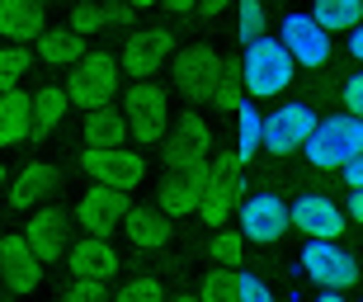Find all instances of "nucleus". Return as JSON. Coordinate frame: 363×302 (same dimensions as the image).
Segmentation results:
<instances>
[{
	"mask_svg": "<svg viewBox=\"0 0 363 302\" xmlns=\"http://www.w3.org/2000/svg\"><path fill=\"white\" fill-rule=\"evenodd\" d=\"M161 5H165V10H175V14H189V10H194V0H161Z\"/></svg>",
	"mask_w": 363,
	"mask_h": 302,
	"instance_id": "44",
	"label": "nucleus"
},
{
	"mask_svg": "<svg viewBox=\"0 0 363 302\" xmlns=\"http://www.w3.org/2000/svg\"><path fill=\"white\" fill-rule=\"evenodd\" d=\"M241 123H236V156H241V165L250 161L259 151V138H264V118H259V109L250 104V99H241Z\"/></svg>",
	"mask_w": 363,
	"mask_h": 302,
	"instance_id": "28",
	"label": "nucleus"
},
{
	"mask_svg": "<svg viewBox=\"0 0 363 302\" xmlns=\"http://www.w3.org/2000/svg\"><path fill=\"white\" fill-rule=\"evenodd\" d=\"M279 43L288 47V57H293L297 67H325L330 62V33H325L311 14H288L279 28Z\"/></svg>",
	"mask_w": 363,
	"mask_h": 302,
	"instance_id": "9",
	"label": "nucleus"
},
{
	"mask_svg": "<svg viewBox=\"0 0 363 302\" xmlns=\"http://www.w3.org/2000/svg\"><path fill=\"white\" fill-rule=\"evenodd\" d=\"M222 5H227V0H194V10H203V14H217Z\"/></svg>",
	"mask_w": 363,
	"mask_h": 302,
	"instance_id": "42",
	"label": "nucleus"
},
{
	"mask_svg": "<svg viewBox=\"0 0 363 302\" xmlns=\"http://www.w3.org/2000/svg\"><path fill=\"white\" fill-rule=\"evenodd\" d=\"M236 5H241V19H236L241 43L259 38V33H264V0H236Z\"/></svg>",
	"mask_w": 363,
	"mask_h": 302,
	"instance_id": "34",
	"label": "nucleus"
},
{
	"mask_svg": "<svg viewBox=\"0 0 363 302\" xmlns=\"http://www.w3.org/2000/svg\"><path fill=\"white\" fill-rule=\"evenodd\" d=\"M133 10H151V5H161V0H128Z\"/></svg>",
	"mask_w": 363,
	"mask_h": 302,
	"instance_id": "46",
	"label": "nucleus"
},
{
	"mask_svg": "<svg viewBox=\"0 0 363 302\" xmlns=\"http://www.w3.org/2000/svg\"><path fill=\"white\" fill-rule=\"evenodd\" d=\"M128 241H133L137 250H161L165 241H170V227H165V213H151V208H128Z\"/></svg>",
	"mask_w": 363,
	"mask_h": 302,
	"instance_id": "24",
	"label": "nucleus"
},
{
	"mask_svg": "<svg viewBox=\"0 0 363 302\" xmlns=\"http://www.w3.org/2000/svg\"><path fill=\"white\" fill-rule=\"evenodd\" d=\"M175 52V33L170 28H137V33H128V43H123V57L118 67L128 71V76H137V81H151L156 71L165 67V57Z\"/></svg>",
	"mask_w": 363,
	"mask_h": 302,
	"instance_id": "8",
	"label": "nucleus"
},
{
	"mask_svg": "<svg viewBox=\"0 0 363 302\" xmlns=\"http://www.w3.org/2000/svg\"><path fill=\"white\" fill-rule=\"evenodd\" d=\"M288 203L279 194H250L241 203V236L245 241H259V246H274L283 232H288Z\"/></svg>",
	"mask_w": 363,
	"mask_h": 302,
	"instance_id": "11",
	"label": "nucleus"
},
{
	"mask_svg": "<svg viewBox=\"0 0 363 302\" xmlns=\"http://www.w3.org/2000/svg\"><path fill=\"white\" fill-rule=\"evenodd\" d=\"M311 128H316V113H311L307 104H283L279 113L264 118V138H259V147H269L274 156H288V151L307 147Z\"/></svg>",
	"mask_w": 363,
	"mask_h": 302,
	"instance_id": "14",
	"label": "nucleus"
},
{
	"mask_svg": "<svg viewBox=\"0 0 363 302\" xmlns=\"http://www.w3.org/2000/svg\"><path fill=\"white\" fill-rule=\"evenodd\" d=\"M302 269H307L321 289H350V284H359V264H354L350 250H340L335 241H307V250H302Z\"/></svg>",
	"mask_w": 363,
	"mask_h": 302,
	"instance_id": "10",
	"label": "nucleus"
},
{
	"mask_svg": "<svg viewBox=\"0 0 363 302\" xmlns=\"http://www.w3.org/2000/svg\"><path fill=\"white\" fill-rule=\"evenodd\" d=\"M208 151H213V128L203 123V113H179L175 133L165 142L170 175H179V170H203V165H208Z\"/></svg>",
	"mask_w": 363,
	"mask_h": 302,
	"instance_id": "7",
	"label": "nucleus"
},
{
	"mask_svg": "<svg viewBox=\"0 0 363 302\" xmlns=\"http://www.w3.org/2000/svg\"><path fill=\"white\" fill-rule=\"evenodd\" d=\"M311 19H316L325 33H335V28H354L363 19V0H316Z\"/></svg>",
	"mask_w": 363,
	"mask_h": 302,
	"instance_id": "27",
	"label": "nucleus"
},
{
	"mask_svg": "<svg viewBox=\"0 0 363 302\" xmlns=\"http://www.w3.org/2000/svg\"><path fill=\"white\" fill-rule=\"evenodd\" d=\"M28 104H33V133H52V128H62L71 99H67V90L43 85V90H33V95H28Z\"/></svg>",
	"mask_w": 363,
	"mask_h": 302,
	"instance_id": "26",
	"label": "nucleus"
},
{
	"mask_svg": "<svg viewBox=\"0 0 363 302\" xmlns=\"http://www.w3.org/2000/svg\"><path fill=\"white\" fill-rule=\"evenodd\" d=\"M175 302H199V298H175Z\"/></svg>",
	"mask_w": 363,
	"mask_h": 302,
	"instance_id": "48",
	"label": "nucleus"
},
{
	"mask_svg": "<svg viewBox=\"0 0 363 302\" xmlns=\"http://www.w3.org/2000/svg\"><path fill=\"white\" fill-rule=\"evenodd\" d=\"M24 241L33 246V255H38L43 264L62 260V255H67V246H71V222H67V213H57V208H33V213H28V222H24Z\"/></svg>",
	"mask_w": 363,
	"mask_h": 302,
	"instance_id": "15",
	"label": "nucleus"
},
{
	"mask_svg": "<svg viewBox=\"0 0 363 302\" xmlns=\"http://www.w3.org/2000/svg\"><path fill=\"white\" fill-rule=\"evenodd\" d=\"M350 52L363 62V24H354V28H350Z\"/></svg>",
	"mask_w": 363,
	"mask_h": 302,
	"instance_id": "41",
	"label": "nucleus"
},
{
	"mask_svg": "<svg viewBox=\"0 0 363 302\" xmlns=\"http://www.w3.org/2000/svg\"><path fill=\"white\" fill-rule=\"evenodd\" d=\"M199 302H241V293H236V274H231V269H213V274L203 279Z\"/></svg>",
	"mask_w": 363,
	"mask_h": 302,
	"instance_id": "30",
	"label": "nucleus"
},
{
	"mask_svg": "<svg viewBox=\"0 0 363 302\" xmlns=\"http://www.w3.org/2000/svg\"><path fill=\"white\" fill-rule=\"evenodd\" d=\"M113 302H165V293H161V284H156V279L137 274V279H128V284L113 293Z\"/></svg>",
	"mask_w": 363,
	"mask_h": 302,
	"instance_id": "33",
	"label": "nucleus"
},
{
	"mask_svg": "<svg viewBox=\"0 0 363 302\" xmlns=\"http://www.w3.org/2000/svg\"><path fill=\"white\" fill-rule=\"evenodd\" d=\"M81 170L94 179V184L118 189V194L142 189V179H147V161H142V151H123V147H85Z\"/></svg>",
	"mask_w": 363,
	"mask_h": 302,
	"instance_id": "5",
	"label": "nucleus"
},
{
	"mask_svg": "<svg viewBox=\"0 0 363 302\" xmlns=\"http://www.w3.org/2000/svg\"><path fill=\"white\" fill-rule=\"evenodd\" d=\"M128 142V118L123 109H85V147H123Z\"/></svg>",
	"mask_w": 363,
	"mask_h": 302,
	"instance_id": "23",
	"label": "nucleus"
},
{
	"mask_svg": "<svg viewBox=\"0 0 363 302\" xmlns=\"http://www.w3.org/2000/svg\"><path fill=\"white\" fill-rule=\"evenodd\" d=\"M71 28H76L81 38H94V33H104V5H99V0H81V5L71 10Z\"/></svg>",
	"mask_w": 363,
	"mask_h": 302,
	"instance_id": "32",
	"label": "nucleus"
},
{
	"mask_svg": "<svg viewBox=\"0 0 363 302\" xmlns=\"http://www.w3.org/2000/svg\"><path fill=\"white\" fill-rule=\"evenodd\" d=\"M0 189H5V165H0Z\"/></svg>",
	"mask_w": 363,
	"mask_h": 302,
	"instance_id": "47",
	"label": "nucleus"
},
{
	"mask_svg": "<svg viewBox=\"0 0 363 302\" xmlns=\"http://www.w3.org/2000/svg\"><path fill=\"white\" fill-rule=\"evenodd\" d=\"M350 213H354V222H363V189H354V198H350Z\"/></svg>",
	"mask_w": 363,
	"mask_h": 302,
	"instance_id": "43",
	"label": "nucleus"
},
{
	"mask_svg": "<svg viewBox=\"0 0 363 302\" xmlns=\"http://www.w3.org/2000/svg\"><path fill=\"white\" fill-rule=\"evenodd\" d=\"M67 302H104V279H71Z\"/></svg>",
	"mask_w": 363,
	"mask_h": 302,
	"instance_id": "36",
	"label": "nucleus"
},
{
	"mask_svg": "<svg viewBox=\"0 0 363 302\" xmlns=\"http://www.w3.org/2000/svg\"><path fill=\"white\" fill-rule=\"evenodd\" d=\"M123 218H128V194L104 189V184L85 189L81 203H76V222L85 227V236H108V232H118Z\"/></svg>",
	"mask_w": 363,
	"mask_h": 302,
	"instance_id": "13",
	"label": "nucleus"
},
{
	"mask_svg": "<svg viewBox=\"0 0 363 302\" xmlns=\"http://www.w3.org/2000/svg\"><path fill=\"white\" fill-rule=\"evenodd\" d=\"M52 189H57V170H52V165H43V161H33V165H24V170L14 175L10 208H28V213H33Z\"/></svg>",
	"mask_w": 363,
	"mask_h": 302,
	"instance_id": "21",
	"label": "nucleus"
},
{
	"mask_svg": "<svg viewBox=\"0 0 363 302\" xmlns=\"http://www.w3.org/2000/svg\"><path fill=\"white\" fill-rule=\"evenodd\" d=\"M222 71H227V62H222L213 47H184V52L175 57V90L189 95V99H208Z\"/></svg>",
	"mask_w": 363,
	"mask_h": 302,
	"instance_id": "12",
	"label": "nucleus"
},
{
	"mask_svg": "<svg viewBox=\"0 0 363 302\" xmlns=\"http://www.w3.org/2000/svg\"><path fill=\"white\" fill-rule=\"evenodd\" d=\"M208 104H217V109H227V113H236L241 109V71H222L217 76V85H213V95H208Z\"/></svg>",
	"mask_w": 363,
	"mask_h": 302,
	"instance_id": "31",
	"label": "nucleus"
},
{
	"mask_svg": "<svg viewBox=\"0 0 363 302\" xmlns=\"http://www.w3.org/2000/svg\"><path fill=\"white\" fill-rule=\"evenodd\" d=\"M293 71L297 62L288 57V47H283L279 38H250L245 43V57H241V85L250 90L255 99H274L283 95L288 85H293Z\"/></svg>",
	"mask_w": 363,
	"mask_h": 302,
	"instance_id": "1",
	"label": "nucleus"
},
{
	"mask_svg": "<svg viewBox=\"0 0 363 302\" xmlns=\"http://www.w3.org/2000/svg\"><path fill=\"white\" fill-rule=\"evenodd\" d=\"M43 5L38 0H0V38L10 43H28L43 33Z\"/></svg>",
	"mask_w": 363,
	"mask_h": 302,
	"instance_id": "20",
	"label": "nucleus"
},
{
	"mask_svg": "<svg viewBox=\"0 0 363 302\" xmlns=\"http://www.w3.org/2000/svg\"><path fill=\"white\" fill-rule=\"evenodd\" d=\"M236 293H241V302H274L269 284L259 274H236Z\"/></svg>",
	"mask_w": 363,
	"mask_h": 302,
	"instance_id": "37",
	"label": "nucleus"
},
{
	"mask_svg": "<svg viewBox=\"0 0 363 302\" xmlns=\"http://www.w3.org/2000/svg\"><path fill=\"white\" fill-rule=\"evenodd\" d=\"M118 57L108 52H81L71 62V76H67V99L71 104H81V109H99L113 99L118 90Z\"/></svg>",
	"mask_w": 363,
	"mask_h": 302,
	"instance_id": "3",
	"label": "nucleus"
},
{
	"mask_svg": "<svg viewBox=\"0 0 363 302\" xmlns=\"http://www.w3.org/2000/svg\"><path fill=\"white\" fill-rule=\"evenodd\" d=\"M81 52H85V38L71 24L67 28H43L38 33V62H48V67H71Z\"/></svg>",
	"mask_w": 363,
	"mask_h": 302,
	"instance_id": "25",
	"label": "nucleus"
},
{
	"mask_svg": "<svg viewBox=\"0 0 363 302\" xmlns=\"http://www.w3.org/2000/svg\"><path fill=\"white\" fill-rule=\"evenodd\" d=\"M203 170H208V165H203ZM203 170H179V175H165V179H161L156 203H161L165 218L199 213V203H203Z\"/></svg>",
	"mask_w": 363,
	"mask_h": 302,
	"instance_id": "19",
	"label": "nucleus"
},
{
	"mask_svg": "<svg viewBox=\"0 0 363 302\" xmlns=\"http://www.w3.org/2000/svg\"><path fill=\"white\" fill-rule=\"evenodd\" d=\"M67 264L71 279H113L118 274V250L108 246V236H85L76 246H67Z\"/></svg>",
	"mask_w": 363,
	"mask_h": 302,
	"instance_id": "18",
	"label": "nucleus"
},
{
	"mask_svg": "<svg viewBox=\"0 0 363 302\" xmlns=\"http://www.w3.org/2000/svg\"><path fill=\"white\" fill-rule=\"evenodd\" d=\"M33 133V104L24 90H0V147H14Z\"/></svg>",
	"mask_w": 363,
	"mask_h": 302,
	"instance_id": "22",
	"label": "nucleus"
},
{
	"mask_svg": "<svg viewBox=\"0 0 363 302\" xmlns=\"http://www.w3.org/2000/svg\"><path fill=\"white\" fill-rule=\"evenodd\" d=\"M302 151H307V161L316 165V170L350 165L363 151V118H354V113H330V118H321V123L311 128V138H307Z\"/></svg>",
	"mask_w": 363,
	"mask_h": 302,
	"instance_id": "2",
	"label": "nucleus"
},
{
	"mask_svg": "<svg viewBox=\"0 0 363 302\" xmlns=\"http://www.w3.org/2000/svg\"><path fill=\"white\" fill-rule=\"evenodd\" d=\"M133 5H128V0H113V5H104V28H128L133 24Z\"/></svg>",
	"mask_w": 363,
	"mask_h": 302,
	"instance_id": "38",
	"label": "nucleus"
},
{
	"mask_svg": "<svg viewBox=\"0 0 363 302\" xmlns=\"http://www.w3.org/2000/svg\"><path fill=\"white\" fill-rule=\"evenodd\" d=\"M128 128L142 147H156L165 138V118H170V104H165V90L156 81H137L128 90Z\"/></svg>",
	"mask_w": 363,
	"mask_h": 302,
	"instance_id": "6",
	"label": "nucleus"
},
{
	"mask_svg": "<svg viewBox=\"0 0 363 302\" xmlns=\"http://www.w3.org/2000/svg\"><path fill=\"white\" fill-rule=\"evenodd\" d=\"M38 5H43V0H38Z\"/></svg>",
	"mask_w": 363,
	"mask_h": 302,
	"instance_id": "49",
	"label": "nucleus"
},
{
	"mask_svg": "<svg viewBox=\"0 0 363 302\" xmlns=\"http://www.w3.org/2000/svg\"><path fill=\"white\" fill-rule=\"evenodd\" d=\"M0 279H5V289L10 293H33L43 284V260L33 255V246L19 236H0Z\"/></svg>",
	"mask_w": 363,
	"mask_h": 302,
	"instance_id": "16",
	"label": "nucleus"
},
{
	"mask_svg": "<svg viewBox=\"0 0 363 302\" xmlns=\"http://www.w3.org/2000/svg\"><path fill=\"white\" fill-rule=\"evenodd\" d=\"M316 302H345V293H340V289H325V293H321Z\"/></svg>",
	"mask_w": 363,
	"mask_h": 302,
	"instance_id": "45",
	"label": "nucleus"
},
{
	"mask_svg": "<svg viewBox=\"0 0 363 302\" xmlns=\"http://www.w3.org/2000/svg\"><path fill=\"white\" fill-rule=\"evenodd\" d=\"M345 109H350L354 118H363V71L345 81Z\"/></svg>",
	"mask_w": 363,
	"mask_h": 302,
	"instance_id": "39",
	"label": "nucleus"
},
{
	"mask_svg": "<svg viewBox=\"0 0 363 302\" xmlns=\"http://www.w3.org/2000/svg\"><path fill=\"white\" fill-rule=\"evenodd\" d=\"M28 67H33V57L24 52V43H5L0 47V90H19Z\"/></svg>",
	"mask_w": 363,
	"mask_h": 302,
	"instance_id": "29",
	"label": "nucleus"
},
{
	"mask_svg": "<svg viewBox=\"0 0 363 302\" xmlns=\"http://www.w3.org/2000/svg\"><path fill=\"white\" fill-rule=\"evenodd\" d=\"M241 203V156L236 151H222L208 170H203V222L208 227H222L231 218V208Z\"/></svg>",
	"mask_w": 363,
	"mask_h": 302,
	"instance_id": "4",
	"label": "nucleus"
},
{
	"mask_svg": "<svg viewBox=\"0 0 363 302\" xmlns=\"http://www.w3.org/2000/svg\"><path fill=\"white\" fill-rule=\"evenodd\" d=\"M345 179H350V189H363V151L345 165Z\"/></svg>",
	"mask_w": 363,
	"mask_h": 302,
	"instance_id": "40",
	"label": "nucleus"
},
{
	"mask_svg": "<svg viewBox=\"0 0 363 302\" xmlns=\"http://www.w3.org/2000/svg\"><path fill=\"white\" fill-rule=\"evenodd\" d=\"M208 250H213L217 264H241V236H236V232H217Z\"/></svg>",
	"mask_w": 363,
	"mask_h": 302,
	"instance_id": "35",
	"label": "nucleus"
},
{
	"mask_svg": "<svg viewBox=\"0 0 363 302\" xmlns=\"http://www.w3.org/2000/svg\"><path fill=\"white\" fill-rule=\"evenodd\" d=\"M288 222H293L307 241H335V236L345 232V213H340L330 198H321V194H302V198L288 208Z\"/></svg>",
	"mask_w": 363,
	"mask_h": 302,
	"instance_id": "17",
	"label": "nucleus"
}]
</instances>
